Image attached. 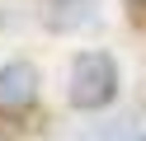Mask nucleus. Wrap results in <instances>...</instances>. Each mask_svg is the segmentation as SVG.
I'll use <instances>...</instances> for the list:
<instances>
[{
	"instance_id": "nucleus-3",
	"label": "nucleus",
	"mask_w": 146,
	"mask_h": 141,
	"mask_svg": "<svg viewBox=\"0 0 146 141\" xmlns=\"http://www.w3.org/2000/svg\"><path fill=\"white\" fill-rule=\"evenodd\" d=\"M42 24L52 33H71L80 24H94V0H47L42 5Z\"/></svg>"
},
{
	"instance_id": "nucleus-2",
	"label": "nucleus",
	"mask_w": 146,
	"mask_h": 141,
	"mask_svg": "<svg viewBox=\"0 0 146 141\" xmlns=\"http://www.w3.org/2000/svg\"><path fill=\"white\" fill-rule=\"evenodd\" d=\"M38 103V71L29 61H5L0 66V108H33Z\"/></svg>"
},
{
	"instance_id": "nucleus-4",
	"label": "nucleus",
	"mask_w": 146,
	"mask_h": 141,
	"mask_svg": "<svg viewBox=\"0 0 146 141\" xmlns=\"http://www.w3.org/2000/svg\"><path fill=\"white\" fill-rule=\"evenodd\" d=\"M127 5H132V9H146V0H127Z\"/></svg>"
},
{
	"instance_id": "nucleus-1",
	"label": "nucleus",
	"mask_w": 146,
	"mask_h": 141,
	"mask_svg": "<svg viewBox=\"0 0 146 141\" xmlns=\"http://www.w3.org/2000/svg\"><path fill=\"white\" fill-rule=\"evenodd\" d=\"M113 94H118V66L108 52H80L71 61V85H66L71 108L94 113L104 103H113Z\"/></svg>"
},
{
	"instance_id": "nucleus-5",
	"label": "nucleus",
	"mask_w": 146,
	"mask_h": 141,
	"mask_svg": "<svg viewBox=\"0 0 146 141\" xmlns=\"http://www.w3.org/2000/svg\"><path fill=\"white\" fill-rule=\"evenodd\" d=\"M127 141H146V136H127Z\"/></svg>"
}]
</instances>
